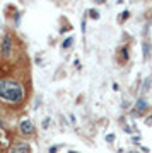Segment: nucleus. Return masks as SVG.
<instances>
[{
	"label": "nucleus",
	"mask_w": 152,
	"mask_h": 153,
	"mask_svg": "<svg viewBox=\"0 0 152 153\" xmlns=\"http://www.w3.org/2000/svg\"><path fill=\"white\" fill-rule=\"evenodd\" d=\"M26 99L24 85L14 76L0 78V100L7 105H21Z\"/></svg>",
	"instance_id": "obj_1"
},
{
	"label": "nucleus",
	"mask_w": 152,
	"mask_h": 153,
	"mask_svg": "<svg viewBox=\"0 0 152 153\" xmlns=\"http://www.w3.org/2000/svg\"><path fill=\"white\" fill-rule=\"evenodd\" d=\"M70 43H72V38H70V39H67L65 43H63V48H68V46H70Z\"/></svg>",
	"instance_id": "obj_7"
},
{
	"label": "nucleus",
	"mask_w": 152,
	"mask_h": 153,
	"mask_svg": "<svg viewBox=\"0 0 152 153\" xmlns=\"http://www.w3.org/2000/svg\"><path fill=\"white\" fill-rule=\"evenodd\" d=\"M21 133L22 134H33L34 133V126L29 119H24L21 123Z\"/></svg>",
	"instance_id": "obj_4"
},
{
	"label": "nucleus",
	"mask_w": 152,
	"mask_h": 153,
	"mask_svg": "<svg viewBox=\"0 0 152 153\" xmlns=\"http://www.w3.org/2000/svg\"><path fill=\"white\" fill-rule=\"evenodd\" d=\"M147 109V104H145V100L144 99H140L138 102H137V105L133 107V114H142L144 111Z\"/></svg>",
	"instance_id": "obj_6"
},
{
	"label": "nucleus",
	"mask_w": 152,
	"mask_h": 153,
	"mask_svg": "<svg viewBox=\"0 0 152 153\" xmlns=\"http://www.w3.org/2000/svg\"><path fill=\"white\" fill-rule=\"evenodd\" d=\"M118 61L121 65H125L126 61H128V48H126V46H123V48L118 51Z\"/></svg>",
	"instance_id": "obj_5"
},
{
	"label": "nucleus",
	"mask_w": 152,
	"mask_h": 153,
	"mask_svg": "<svg viewBox=\"0 0 152 153\" xmlns=\"http://www.w3.org/2000/svg\"><path fill=\"white\" fill-rule=\"evenodd\" d=\"M14 46H16V39L11 33H7L2 39V46H0V53L5 60H11L14 56Z\"/></svg>",
	"instance_id": "obj_2"
},
{
	"label": "nucleus",
	"mask_w": 152,
	"mask_h": 153,
	"mask_svg": "<svg viewBox=\"0 0 152 153\" xmlns=\"http://www.w3.org/2000/svg\"><path fill=\"white\" fill-rule=\"evenodd\" d=\"M9 153H29V145L24 141H16L9 148Z\"/></svg>",
	"instance_id": "obj_3"
}]
</instances>
